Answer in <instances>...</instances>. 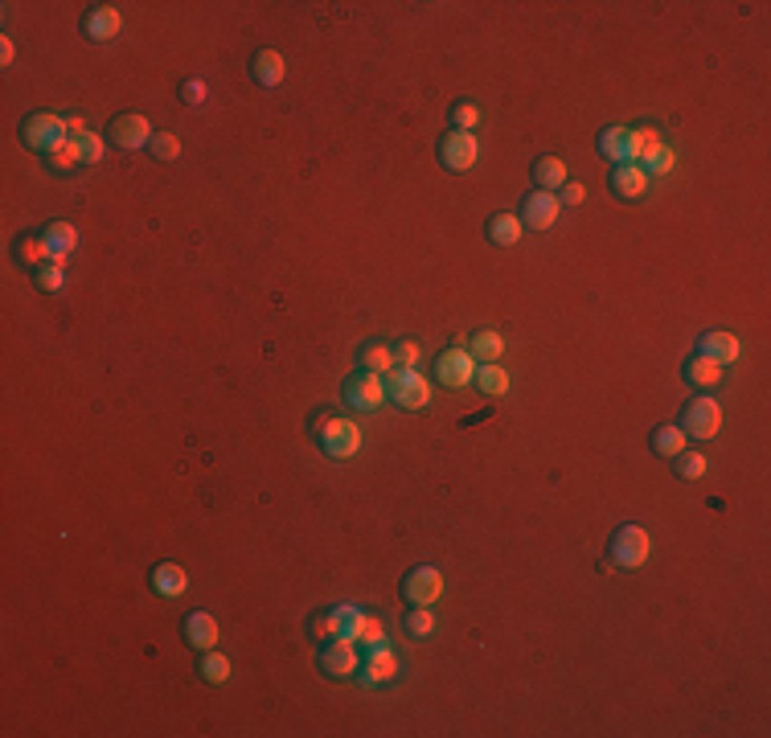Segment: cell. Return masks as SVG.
<instances>
[{
	"mask_svg": "<svg viewBox=\"0 0 771 738\" xmlns=\"http://www.w3.org/2000/svg\"><path fill=\"white\" fill-rule=\"evenodd\" d=\"M583 197H587V189L578 185V181H567V185H562V197H559V201H562V205H578Z\"/></svg>",
	"mask_w": 771,
	"mask_h": 738,
	"instance_id": "cell-44",
	"label": "cell"
},
{
	"mask_svg": "<svg viewBox=\"0 0 771 738\" xmlns=\"http://www.w3.org/2000/svg\"><path fill=\"white\" fill-rule=\"evenodd\" d=\"M328 620H333V631H337L341 640L357 644V631H362V623H365V612L362 607H353V603H337L333 612H328Z\"/></svg>",
	"mask_w": 771,
	"mask_h": 738,
	"instance_id": "cell-23",
	"label": "cell"
},
{
	"mask_svg": "<svg viewBox=\"0 0 771 738\" xmlns=\"http://www.w3.org/2000/svg\"><path fill=\"white\" fill-rule=\"evenodd\" d=\"M559 214H562V201L554 193H546V189H533V193L522 201V226L525 230H550V226L559 222Z\"/></svg>",
	"mask_w": 771,
	"mask_h": 738,
	"instance_id": "cell-10",
	"label": "cell"
},
{
	"mask_svg": "<svg viewBox=\"0 0 771 738\" xmlns=\"http://www.w3.org/2000/svg\"><path fill=\"white\" fill-rule=\"evenodd\" d=\"M673 460H677V476H682V481H701L706 468H710V460L701 452H677Z\"/></svg>",
	"mask_w": 771,
	"mask_h": 738,
	"instance_id": "cell-36",
	"label": "cell"
},
{
	"mask_svg": "<svg viewBox=\"0 0 771 738\" xmlns=\"http://www.w3.org/2000/svg\"><path fill=\"white\" fill-rule=\"evenodd\" d=\"M287 74V62L279 50H259L255 58H250V79L259 82V87H279Z\"/></svg>",
	"mask_w": 771,
	"mask_h": 738,
	"instance_id": "cell-16",
	"label": "cell"
},
{
	"mask_svg": "<svg viewBox=\"0 0 771 738\" xmlns=\"http://www.w3.org/2000/svg\"><path fill=\"white\" fill-rule=\"evenodd\" d=\"M381 382H386L390 402H399L402 410H427L431 406V382H427L418 369H402V365H394L390 374H381Z\"/></svg>",
	"mask_w": 771,
	"mask_h": 738,
	"instance_id": "cell-2",
	"label": "cell"
},
{
	"mask_svg": "<svg viewBox=\"0 0 771 738\" xmlns=\"http://www.w3.org/2000/svg\"><path fill=\"white\" fill-rule=\"evenodd\" d=\"M698 353L710 357V361H719V365H730V361H738L743 345H738L735 332H706V337L698 341Z\"/></svg>",
	"mask_w": 771,
	"mask_h": 738,
	"instance_id": "cell-17",
	"label": "cell"
},
{
	"mask_svg": "<svg viewBox=\"0 0 771 738\" xmlns=\"http://www.w3.org/2000/svg\"><path fill=\"white\" fill-rule=\"evenodd\" d=\"M312 636H316V640H337V631H333V620H328V612L324 615H316V620H312Z\"/></svg>",
	"mask_w": 771,
	"mask_h": 738,
	"instance_id": "cell-43",
	"label": "cell"
},
{
	"mask_svg": "<svg viewBox=\"0 0 771 738\" xmlns=\"http://www.w3.org/2000/svg\"><path fill=\"white\" fill-rule=\"evenodd\" d=\"M476 124H480V107L472 103V98H460V103L452 107V127L456 132H472Z\"/></svg>",
	"mask_w": 771,
	"mask_h": 738,
	"instance_id": "cell-37",
	"label": "cell"
},
{
	"mask_svg": "<svg viewBox=\"0 0 771 738\" xmlns=\"http://www.w3.org/2000/svg\"><path fill=\"white\" fill-rule=\"evenodd\" d=\"M653 452L665 455V460H673L677 452H685V431L677 427V423H665V427L653 431Z\"/></svg>",
	"mask_w": 771,
	"mask_h": 738,
	"instance_id": "cell-28",
	"label": "cell"
},
{
	"mask_svg": "<svg viewBox=\"0 0 771 738\" xmlns=\"http://www.w3.org/2000/svg\"><path fill=\"white\" fill-rule=\"evenodd\" d=\"M677 427L685 431V439H714L722 431V406L710 394H698V398L685 402Z\"/></svg>",
	"mask_w": 771,
	"mask_h": 738,
	"instance_id": "cell-4",
	"label": "cell"
},
{
	"mask_svg": "<svg viewBox=\"0 0 771 738\" xmlns=\"http://www.w3.org/2000/svg\"><path fill=\"white\" fill-rule=\"evenodd\" d=\"M468 353L476 357V365H484V361H501V353H505V341H501V332L484 329V332H476V337L468 341Z\"/></svg>",
	"mask_w": 771,
	"mask_h": 738,
	"instance_id": "cell-26",
	"label": "cell"
},
{
	"mask_svg": "<svg viewBox=\"0 0 771 738\" xmlns=\"http://www.w3.org/2000/svg\"><path fill=\"white\" fill-rule=\"evenodd\" d=\"M320 668H324L328 677H357V668H362V652H357L353 640H328L324 649H320Z\"/></svg>",
	"mask_w": 771,
	"mask_h": 738,
	"instance_id": "cell-12",
	"label": "cell"
},
{
	"mask_svg": "<svg viewBox=\"0 0 771 738\" xmlns=\"http://www.w3.org/2000/svg\"><path fill=\"white\" fill-rule=\"evenodd\" d=\"M181 98H185L189 107H202V103H205V82H197V79L181 82Z\"/></svg>",
	"mask_w": 771,
	"mask_h": 738,
	"instance_id": "cell-42",
	"label": "cell"
},
{
	"mask_svg": "<svg viewBox=\"0 0 771 738\" xmlns=\"http://www.w3.org/2000/svg\"><path fill=\"white\" fill-rule=\"evenodd\" d=\"M624 140H628V127H603L599 132V156L603 161L620 164L624 161Z\"/></svg>",
	"mask_w": 771,
	"mask_h": 738,
	"instance_id": "cell-33",
	"label": "cell"
},
{
	"mask_svg": "<svg viewBox=\"0 0 771 738\" xmlns=\"http://www.w3.org/2000/svg\"><path fill=\"white\" fill-rule=\"evenodd\" d=\"M316 444L333 460H353L362 452V427H357L353 418H320Z\"/></svg>",
	"mask_w": 771,
	"mask_h": 738,
	"instance_id": "cell-3",
	"label": "cell"
},
{
	"mask_svg": "<svg viewBox=\"0 0 771 738\" xmlns=\"http://www.w3.org/2000/svg\"><path fill=\"white\" fill-rule=\"evenodd\" d=\"M181 628H185V644H189V649H202V652L213 649V644H218V636H222V628H218V620H213L210 612H189Z\"/></svg>",
	"mask_w": 771,
	"mask_h": 738,
	"instance_id": "cell-15",
	"label": "cell"
},
{
	"mask_svg": "<svg viewBox=\"0 0 771 738\" xmlns=\"http://www.w3.org/2000/svg\"><path fill=\"white\" fill-rule=\"evenodd\" d=\"M612 193H620V197H640L648 189V177H644V169L640 164H612Z\"/></svg>",
	"mask_w": 771,
	"mask_h": 738,
	"instance_id": "cell-22",
	"label": "cell"
},
{
	"mask_svg": "<svg viewBox=\"0 0 771 738\" xmlns=\"http://www.w3.org/2000/svg\"><path fill=\"white\" fill-rule=\"evenodd\" d=\"M45 247H50V258L53 263H66V255H71L74 247H79V230H74L71 222H50L42 230Z\"/></svg>",
	"mask_w": 771,
	"mask_h": 738,
	"instance_id": "cell-21",
	"label": "cell"
},
{
	"mask_svg": "<svg viewBox=\"0 0 771 738\" xmlns=\"http://www.w3.org/2000/svg\"><path fill=\"white\" fill-rule=\"evenodd\" d=\"M435 378H439V386H447V390H464V386L476 378V357H472L464 345L444 349V353L435 357Z\"/></svg>",
	"mask_w": 771,
	"mask_h": 738,
	"instance_id": "cell-6",
	"label": "cell"
},
{
	"mask_svg": "<svg viewBox=\"0 0 771 738\" xmlns=\"http://www.w3.org/2000/svg\"><path fill=\"white\" fill-rule=\"evenodd\" d=\"M394 365H399V361H394V345H381V341H378V345H362V369H365V374H378L381 378V374H390Z\"/></svg>",
	"mask_w": 771,
	"mask_h": 738,
	"instance_id": "cell-27",
	"label": "cell"
},
{
	"mask_svg": "<svg viewBox=\"0 0 771 738\" xmlns=\"http://www.w3.org/2000/svg\"><path fill=\"white\" fill-rule=\"evenodd\" d=\"M673 164H677V152L669 148V144H661L653 156L640 161V169H644V177H665V173H673Z\"/></svg>",
	"mask_w": 771,
	"mask_h": 738,
	"instance_id": "cell-34",
	"label": "cell"
},
{
	"mask_svg": "<svg viewBox=\"0 0 771 738\" xmlns=\"http://www.w3.org/2000/svg\"><path fill=\"white\" fill-rule=\"evenodd\" d=\"M472 382H476L484 394H493V398L509 390V374H505V369H501L497 361H484V365H476V378H472Z\"/></svg>",
	"mask_w": 771,
	"mask_h": 738,
	"instance_id": "cell-30",
	"label": "cell"
},
{
	"mask_svg": "<svg viewBox=\"0 0 771 738\" xmlns=\"http://www.w3.org/2000/svg\"><path fill=\"white\" fill-rule=\"evenodd\" d=\"M71 140V119L66 116H53V111H33V116L21 119V144L33 152H53L58 144Z\"/></svg>",
	"mask_w": 771,
	"mask_h": 738,
	"instance_id": "cell-1",
	"label": "cell"
},
{
	"mask_svg": "<svg viewBox=\"0 0 771 738\" xmlns=\"http://www.w3.org/2000/svg\"><path fill=\"white\" fill-rule=\"evenodd\" d=\"M33 284L42 287V292H62L66 287V263H45V267H37L33 271Z\"/></svg>",
	"mask_w": 771,
	"mask_h": 738,
	"instance_id": "cell-35",
	"label": "cell"
},
{
	"mask_svg": "<svg viewBox=\"0 0 771 738\" xmlns=\"http://www.w3.org/2000/svg\"><path fill=\"white\" fill-rule=\"evenodd\" d=\"M418 357H423V345H415V341H399V345H394V361H399L402 369H415Z\"/></svg>",
	"mask_w": 771,
	"mask_h": 738,
	"instance_id": "cell-41",
	"label": "cell"
},
{
	"mask_svg": "<svg viewBox=\"0 0 771 738\" xmlns=\"http://www.w3.org/2000/svg\"><path fill=\"white\" fill-rule=\"evenodd\" d=\"M357 644H362V649H373V644H386V628H381L378 615L365 612V623H362V631H357Z\"/></svg>",
	"mask_w": 771,
	"mask_h": 738,
	"instance_id": "cell-39",
	"label": "cell"
},
{
	"mask_svg": "<svg viewBox=\"0 0 771 738\" xmlns=\"http://www.w3.org/2000/svg\"><path fill=\"white\" fill-rule=\"evenodd\" d=\"M399 677V657L390 652V644H373L370 652H365V660H362V668H357V681L362 685H386V681H394Z\"/></svg>",
	"mask_w": 771,
	"mask_h": 738,
	"instance_id": "cell-13",
	"label": "cell"
},
{
	"mask_svg": "<svg viewBox=\"0 0 771 738\" xmlns=\"http://www.w3.org/2000/svg\"><path fill=\"white\" fill-rule=\"evenodd\" d=\"M480 161V140L472 132H447L444 140H439V164H444L447 173H468L472 164Z\"/></svg>",
	"mask_w": 771,
	"mask_h": 738,
	"instance_id": "cell-8",
	"label": "cell"
},
{
	"mask_svg": "<svg viewBox=\"0 0 771 738\" xmlns=\"http://www.w3.org/2000/svg\"><path fill=\"white\" fill-rule=\"evenodd\" d=\"M202 677L210 685H222V681H230V657L226 652H213V649H205V657H202Z\"/></svg>",
	"mask_w": 771,
	"mask_h": 738,
	"instance_id": "cell-32",
	"label": "cell"
},
{
	"mask_svg": "<svg viewBox=\"0 0 771 738\" xmlns=\"http://www.w3.org/2000/svg\"><path fill=\"white\" fill-rule=\"evenodd\" d=\"M722 378H727L722 374V365L710 361V357H701V353H693L690 361H685V382L698 386V390H719Z\"/></svg>",
	"mask_w": 771,
	"mask_h": 738,
	"instance_id": "cell-19",
	"label": "cell"
},
{
	"mask_svg": "<svg viewBox=\"0 0 771 738\" xmlns=\"http://www.w3.org/2000/svg\"><path fill=\"white\" fill-rule=\"evenodd\" d=\"M341 394H345V402L353 410H378L381 402H386V382H381L378 374H349L345 382H341Z\"/></svg>",
	"mask_w": 771,
	"mask_h": 738,
	"instance_id": "cell-9",
	"label": "cell"
},
{
	"mask_svg": "<svg viewBox=\"0 0 771 738\" xmlns=\"http://www.w3.org/2000/svg\"><path fill=\"white\" fill-rule=\"evenodd\" d=\"M533 181H538V189H546V193L562 189L567 185V161H562V156H538V164H533Z\"/></svg>",
	"mask_w": 771,
	"mask_h": 738,
	"instance_id": "cell-24",
	"label": "cell"
},
{
	"mask_svg": "<svg viewBox=\"0 0 771 738\" xmlns=\"http://www.w3.org/2000/svg\"><path fill=\"white\" fill-rule=\"evenodd\" d=\"M107 140L124 152H136L144 144H152V124L144 116H116L107 124Z\"/></svg>",
	"mask_w": 771,
	"mask_h": 738,
	"instance_id": "cell-11",
	"label": "cell"
},
{
	"mask_svg": "<svg viewBox=\"0 0 771 738\" xmlns=\"http://www.w3.org/2000/svg\"><path fill=\"white\" fill-rule=\"evenodd\" d=\"M402 628H407V636H415V640H427V636H435V612L431 607H410V612L402 615Z\"/></svg>",
	"mask_w": 771,
	"mask_h": 738,
	"instance_id": "cell-31",
	"label": "cell"
},
{
	"mask_svg": "<svg viewBox=\"0 0 771 738\" xmlns=\"http://www.w3.org/2000/svg\"><path fill=\"white\" fill-rule=\"evenodd\" d=\"M13 58H17V45H13V37H0V66H13Z\"/></svg>",
	"mask_w": 771,
	"mask_h": 738,
	"instance_id": "cell-45",
	"label": "cell"
},
{
	"mask_svg": "<svg viewBox=\"0 0 771 738\" xmlns=\"http://www.w3.org/2000/svg\"><path fill=\"white\" fill-rule=\"evenodd\" d=\"M119 29H124V17H119V9H111V5H95V9H87V17H82V33H87L90 42H111Z\"/></svg>",
	"mask_w": 771,
	"mask_h": 738,
	"instance_id": "cell-14",
	"label": "cell"
},
{
	"mask_svg": "<svg viewBox=\"0 0 771 738\" xmlns=\"http://www.w3.org/2000/svg\"><path fill=\"white\" fill-rule=\"evenodd\" d=\"M439 595H444V575L435 566H410L402 575V599L410 607H431Z\"/></svg>",
	"mask_w": 771,
	"mask_h": 738,
	"instance_id": "cell-7",
	"label": "cell"
},
{
	"mask_svg": "<svg viewBox=\"0 0 771 738\" xmlns=\"http://www.w3.org/2000/svg\"><path fill=\"white\" fill-rule=\"evenodd\" d=\"M152 591L156 595H165V599H177V595H185V587H189V578H185V570L177 566V562H160V566H152Z\"/></svg>",
	"mask_w": 771,
	"mask_h": 738,
	"instance_id": "cell-20",
	"label": "cell"
},
{
	"mask_svg": "<svg viewBox=\"0 0 771 738\" xmlns=\"http://www.w3.org/2000/svg\"><path fill=\"white\" fill-rule=\"evenodd\" d=\"M13 258H17L25 271H37L50 263V247H45L42 230L37 234H17V242H13Z\"/></svg>",
	"mask_w": 771,
	"mask_h": 738,
	"instance_id": "cell-18",
	"label": "cell"
},
{
	"mask_svg": "<svg viewBox=\"0 0 771 738\" xmlns=\"http://www.w3.org/2000/svg\"><path fill=\"white\" fill-rule=\"evenodd\" d=\"M648 554H653V537H648V529H640V525H620L612 537V562L624 570H636L648 562Z\"/></svg>",
	"mask_w": 771,
	"mask_h": 738,
	"instance_id": "cell-5",
	"label": "cell"
},
{
	"mask_svg": "<svg viewBox=\"0 0 771 738\" xmlns=\"http://www.w3.org/2000/svg\"><path fill=\"white\" fill-rule=\"evenodd\" d=\"M525 234L522 218L517 214H497L493 222H488V238H493V247H517V238Z\"/></svg>",
	"mask_w": 771,
	"mask_h": 738,
	"instance_id": "cell-25",
	"label": "cell"
},
{
	"mask_svg": "<svg viewBox=\"0 0 771 738\" xmlns=\"http://www.w3.org/2000/svg\"><path fill=\"white\" fill-rule=\"evenodd\" d=\"M45 164H50V173H74L82 164L79 140H66V144H58L53 152H45Z\"/></svg>",
	"mask_w": 771,
	"mask_h": 738,
	"instance_id": "cell-29",
	"label": "cell"
},
{
	"mask_svg": "<svg viewBox=\"0 0 771 738\" xmlns=\"http://www.w3.org/2000/svg\"><path fill=\"white\" fill-rule=\"evenodd\" d=\"M79 148H82V164H99L103 161V152H107V135H82L79 140Z\"/></svg>",
	"mask_w": 771,
	"mask_h": 738,
	"instance_id": "cell-40",
	"label": "cell"
},
{
	"mask_svg": "<svg viewBox=\"0 0 771 738\" xmlns=\"http://www.w3.org/2000/svg\"><path fill=\"white\" fill-rule=\"evenodd\" d=\"M148 148H152V156H156V161H177V156H181V140L173 132H156Z\"/></svg>",
	"mask_w": 771,
	"mask_h": 738,
	"instance_id": "cell-38",
	"label": "cell"
}]
</instances>
